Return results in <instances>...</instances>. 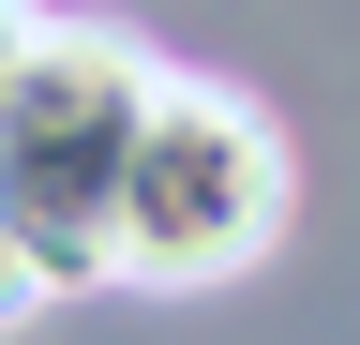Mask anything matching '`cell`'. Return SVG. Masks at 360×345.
Wrapping results in <instances>:
<instances>
[{
  "instance_id": "277c9868",
  "label": "cell",
  "mask_w": 360,
  "mask_h": 345,
  "mask_svg": "<svg viewBox=\"0 0 360 345\" xmlns=\"http://www.w3.org/2000/svg\"><path fill=\"white\" fill-rule=\"evenodd\" d=\"M15 46H30V0H0V75H15Z\"/></svg>"
},
{
  "instance_id": "7a4b0ae2",
  "label": "cell",
  "mask_w": 360,
  "mask_h": 345,
  "mask_svg": "<svg viewBox=\"0 0 360 345\" xmlns=\"http://www.w3.org/2000/svg\"><path fill=\"white\" fill-rule=\"evenodd\" d=\"M285 226V136L255 91L210 75H150L120 150V210H105V285H225L255 271Z\"/></svg>"
},
{
  "instance_id": "3957f363",
  "label": "cell",
  "mask_w": 360,
  "mask_h": 345,
  "mask_svg": "<svg viewBox=\"0 0 360 345\" xmlns=\"http://www.w3.org/2000/svg\"><path fill=\"white\" fill-rule=\"evenodd\" d=\"M30 300H45V285L15 271V240H0V330H15V315H30Z\"/></svg>"
},
{
  "instance_id": "6da1fadb",
  "label": "cell",
  "mask_w": 360,
  "mask_h": 345,
  "mask_svg": "<svg viewBox=\"0 0 360 345\" xmlns=\"http://www.w3.org/2000/svg\"><path fill=\"white\" fill-rule=\"evenodd\" d=\"M150 75L165 60L135 30H90V15H30L15 75H0V240L45 300L105 285V210H120V150H135Z\"/></svg>"
}]
</instances>
